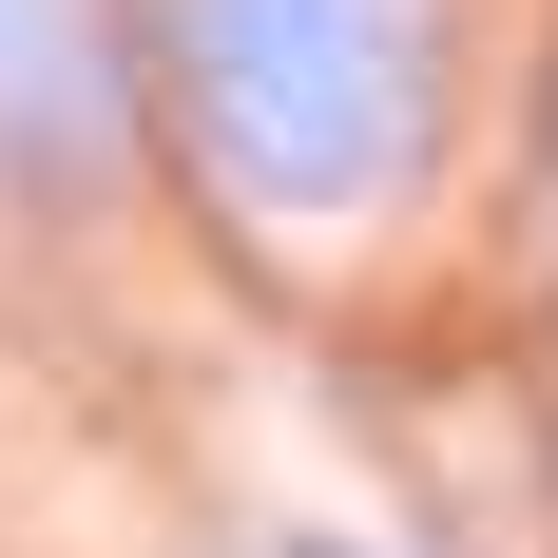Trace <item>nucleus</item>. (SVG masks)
Listing matches in <instances>:
<instances>
[{
  "instance_id": "obj_1",
  "label": "nucleus",
  "mask_w": 558,
  "mask_h": 558,
  "mask_svg": "<svg viewBox=\"0 0 558 558\" xmlns=\"http://www.w3.org/2000/svg\"><path fill=\"white\" fill-rule=\"evenodd\" d=\"M135 77L231 213H386L444 135V0H116Z\"/></svg>"
},
{
  "instance_id": "obj_2",
  "label": "nucleus",
  "mask_w": 558,
  "mask_h": 558,
  "mask_svg": "<svg viewBox=\"0 0 558 558\" xmlns=\"http://www.w3.org/2000/svg\"><path fill=\"white\" fill-rule=\"evenodd\" d=\"M0 135H20V155H77V135H97V39H77L58 0H0Z\"/></svg>"
},
{
  "instance_id": "obj_3",
  "label": "nucleus",
  "mask_w": 558,
  "mask_h": 558,
  "mask_svg": "<svg viewBox=\"0 0 558 558\" xmlns=\"http://www.w3.org/2000/svg\"><path fill=\"white\" fill-rule=\"evenodd\" d=\"M539 231H558V155H539Z\"/></svg>"
}]
</instances>
